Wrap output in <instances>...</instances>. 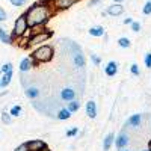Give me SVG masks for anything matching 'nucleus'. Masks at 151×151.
Wrapping results in <instances>:
<instances>
[{"instance_id":"ddd939ff","label":"nucleus","mask_w":151,"mask_h":151,"mask_svg":"<svg viewBox=\"0 0 151 151\" xmlns=\"http://www.w3.org/2000/svg\"><path fill=\"white\" fill-rule=\"evenodd\" d=\"M0 41H2L3 44H12V42H14L12 36H11V35H8V33H6V30H5V29H2V27H0Z\"/></svg>"},{"instance_id":"dca6fc26","label":"nucleus","mask_w":151,"mask_h":151,"mask_svg":"<svg viewBox=\"0 0 151 151\" xmlns=\"http://www.w3.org/2000/svg\"><path fill=\"white\" fill-rule=\"evenodd\" d=\"M89 35L91 36H103L104 35V29L101 27V26H95V27H91L89 29Z\"/></svg>"},{"instance_id":"423d86ee","label":"nucleus","mask_w":151,"mask_h":151,"mask_svg":"<svg viewBox=\"0 0 151 151\" xmlns=\"http://www.w3.org/2000/svg\"><path fill=\"white\" fill-rule=\"evenodd\" d=\"M26 144H27L29 151H40V150H42V148L47 147V144L44 141H40V139H33V141H29Z\"/></svg>"},{"instance_id":"a19ab883","label":"nucleus","mask_w":151,"mask_h":151,"mask_svg":"<svg viewBox=\"0 0 151 151\" xmlns=\"http://www.w3.org/2000/svg\"><path fill=\"white\" fill-rule=\"evenodd\" d=\"M0 88H2V82H0Z\"/></svg>"},{"instance_id":"7c9ffc66","label":"nucleus","mask_w":151,"mask_h":151,"mask_svg":"<svg viewBox=\"0 0 151 151\" xmlns=\"http://www.w3.org/2000/svg\"><path fill=\"white\" fill-rule=\"evenodd\" d=\"M15 151H29L27 144H21L20 147H17V148H15Z\"/></svg>"},{"instance_id":"f257e3e1","label":"nucleus","mask_w":151,"mask_h":151,"mask_svg":"<svg viewBox=\"0 0 151 151\" xmlns=\"http://www.w3.org/2000/svg\"><path fill=\"white\" fill-rule=\"evenodd\" d=\"M26 20L29 24V29L38 27V26H44L50 18V9L45 3H35L32 5L26 14Z\"/></svg>"},{"instance_id":"b1692460","label":"nucleus","mask_w":151,"mask_h":151,"mask_svg":"<svg viewBox=\"0 0 151 151\" xmlns=\"http://www.w3.org/2000/svg\"><path fill=\"white\" fill-rule=\"evenodd\" d=\"M2 121H3L5 124H11V121H12V116L9 115L8 112H3V113H2Z\"/></svg>"},{"instance_id":"6e6552de","label":"nucleus","mask_w":151,"mask_h":151,"mask_svg":"<svg viewBox=\"0 0 151 151\" xmlns=\"http://www.w3.org/2000/svg\"><path fill=\"white\" fill-rule=\"evenodd\" d=\"M35 64H36V62H35L32 58H24V59L20 62V70H21L23 73H24V71H29Z\"/></svg>"},{"instance_id":"20e7f679","label":"nucleus","mask_w":151,"mask_h":151,"mask_svg":"<svg viewBox=\"0 0 151 151\" xmlns=\"http://www.w3.org/2000/svg\"><path fill=\"white\" fill-rule=\"evenodd\" d=\"M52 32H47V30H38L36 33H32L29 36V47L30 45H38V44H42L45 41H48V38H52Z\"/></svg>"},{"instance_id":"0eeeda50","label":"nucleus","mask_w":151,"mask_h":151,"mask_svg":"<svg viewBox=\"0 0 151 151\" xmlns=\"http://www.w3.org/2000/svg\"><path fill=\"white\" fill-rule=\"evenodd\" d=\"M122 12H124V6L121 3H113L107 8V14L112 15V17H118V15L122 14Z\"/></svg>"},{"instance_id":"a878e982","label":"nucleus","mask_w":151,"mask_h":151,"mask_svg":"<svg viewBox=\"0 0 151 151\" xmlns=\"http://www.w3.org/2000/svg\"><path fill=\"white\" fill-rule=\"evenodd\" d=\"M130 26H132V30H133V32H139V30H141V24L137 23V21H132Z\"/></svg>"},{"instance_id":"cd10ccee","label":"nucleus","mask_w":151,"mask_h":151,"mask_svg":"<svg viewBox=\"0 0 151 151\" xmlns=\"http://www.w3.org/2000/svg\"><path fill=\"white\" fill-rule=\"evenodd\" d=\"M9 2L14 5V6H23L24 3L27 2V0H9Z\"/></svg>"},{"instance_id":"2eb2a0df","label":"nucleus","mask_w":151,"mask_h":151,"mask_svg":"<svg viewBox=\"0 0 151 151\" xmlns=\"http://www.w3.org/2000/svg\"><path fill=\"white\" fill-rule=\"evenodd\" d=\"M12 74H14V73H12V70H9V71L3 73V77H2V80H0V82H2V86H3V88H5V86H8V85L11 83Z\"/></svg>"},{"instance_id":"2f4dec72","label":"nucleus","mask_w":151,"mask_h":151,"mask_svg":"<svg viewBox=\"0 0 151 151\" xmlns=\"http://www.w3.org/2000/svg\"><path fill=\"white\" fill-rule=\"evenodd\" d=\"M91 59H92V62H94L95 65H98L100 62H101V59H100L98 56H95V55H91Z\"/></svg>"},{"instance_id":"5701e85b","label":"nucleus","mask_w":151,"mask_h":151,"mask_svg":"<svg viewBox=\"0 0 151 151\" xmlns=\"http://www.w3.org/2000/svg\"><path fill=\"white\" fill-rule=\"evenodd\" d=\"M20 113H21V107H20V106H14V107L11 109L9 115H11V116H20Z\"/></svg>"},{"instance_id":"a211bd4d","label":"nucleus","mask_w":151,"mask_h":151,"mask_svg":"<svg viewBox=\"0 0 151 151\" xmlns=\"http://www.w3.org/2000/svg\"><path fill=\"white\" fill-rule=\"evenodd\" d=\"M141 115L139 113H136V115H133L130 119H129V125H132V127H139V124H141Z\"/></svg>"},{"instance_id":"f03ea898","label":"nucleus","mask_w":151,"mask_h":151,"mask_svg":"<svg viewBox=\"0 0 151 151\" xmlns=\"http://www.w3.org/2000/svg\"><path fill=\"white\" fill-rule=\"evenodd\" d=\"M53 48L50 47V45H41V47H38L35 52L32 53V59L35 62H50L53 59Z\"/></svg>"},{"instance_id":"393cba45","label":"nucleus","mask_w":151,"mask_h":151,"mask_svg":"<svg viewBox=\"0 0 151 151\" xmlns=\"http://www.w3.org/2000/svg\"><path fill=\"white\" fill-rule=\"evenodd\" d=\"M142 12H144V15H150V14H151V2H147V3H145Z\"/></svg>"},{"instance_id":"9d476101","label":"nucleus","mask_w":151,"mask_h":151,"mask_svg":"<svg viewBox=\"0 0 151 151\" xmlns=\"http://www.w3.org/2000/svg\"><path fill=\"white\" fill-rule=\"evenodd\" d=\"M115 142H116V148L121 151L125 145L129 144V137H127V134H124V133H119V136L115 139Z\"/></svg>"},{"instance_id":"4c0bfd02","label":"nucleus","mask_w":151,"mask_h":151,"mask_svg":"<svg viewBox=\"0 0 151 151\" xmlns=\"http://www.w3.org/2000/svg\"><path fill=\"white\" fill-rule=\"evenodd\" d=\"M40 151H50V150H48V147H45V148H42V150H40Z\"/></svg>"},{"instance_id":"58836bf2","label":"nucleus","mask_w":151,"mask_h":151,"mask_svg":"<svg viewBox=\"0 0 151 151\" xmlns=\"http://www.w3.org/2000/svg\"><path fill=\"white\" fill-rule=\"evenodd\" d=\"M148 150H150V151H151V141H150V142H148Z\"/></svg>"},{"instance_id":"4468645a","label":"nucleus","mask_w":151,"mask_h":151,"mask_svg":"<svg viewBox=\"0 0 151 151\" xmlns=\"http://www.w3.org/2000/svg\"><path fill=\"white\" fill-rule=\"evenodd\" d=\"M74 64H76V67H79V68H82V67H85V58L82 56V53L80 52H77L74 55Z\"/></svg>"},{"instance_id":"f8f14e48","label":"nucleus","mask_w":151,"mask_h":151,"mask_svg":"<svg viewBox=\"0 0 151 151\" xmlns=\"http://www.w3.org/2000/svg\"><path fill=\"white\" fill-rule=\"evenodd\" d=\"M104 73L109 76V77H112V76H115L116 73H118V65H116V62H109V64L106 65V70H104Z\"/></svg>"},{"instance_id":"c756f323","label":"nucleus","mask_w":151,"mask_h":151,"mask_svg":"<svg viewBox=\"0 0 151 151\" xmlns=\"http://www.w3.org/2000/svg\"><path fill=\"white\" fill-rule=\"evenodd\" d=\"M9 70H12V64H9V62H8V64H5V65L2 67V70H0V71L6 73V71H9Z\"/></svg>"},{"instance_id":"aec40b11","label":"nucleus","mask_w":151,"mask_h":151,"mask_svg":"<svg viewBox=\"0 0 151 151\" xmlns=\"http://www.w3.org/2000/svg\"><path fill=\"white\" fill-rule=\"evenodd\" d=\"M26 95L29 98H36L38 95H40V91H38L36 88H27V89H26Z\"/></svg>"},{"instance_id":"9b49d317","label":"nucleus","mask_w":151,"mask_h":151,"mask_svg":"<svg viewBox=\"0 0 151 151\" xmlns=\"http://www.w3.org/2000/svg\"><path fill=\"white\" fill-rule=\"evenodd\" d=\"M60 98L65 100V101H71V100L76 98V92L74 89H71V88H67V89H64L60 92Z\"/></svg>"},{"instance_id":"f704fd0d","label":"nucleus","mask_w":151,"mask_h":151,"mask_svg":"<svg viewBox=\"0 0 151 151\" xmlns=\"http://www.w3.org/2000/svg\"><path fill=\"white\" fill-rule=\"evenodd\" d=\"M101 0H91L89 2V6H94V5H97V3H100Z\"/></svg>"},{"instance_id":"1a4fd4ad","label":"nucleus","mask_w":151,"mask_h":151,"mask_svg":"<svg viewBox=\"0 0 151 151\" xmlns=\"http://www.w3.org/2000/svg\"><path fill=\"white\" fill-rule=\"evenodd\" d=\"M86 113H88V116L89 118H95L97 116V104H95V101H88L86 103Z\"/></svg>"},{"instance_id":"79ce46f5","label":"nucleus","mask_w":151,"mask_h":151,"mask_svg":"<svg viewBox=\"0 0 151 151\" xmlns=\"http://www.w3.org/2000/svg\"><path fill=\"white\" fill-rule=\"evenodd\" d=\"M144 151H145V150H144ZM147 151H150V150H147Z\"/></svg>"},{"instance_id":"ea45409f","label":"nucleus","mask_w":151,"mask_h":151,"mask_svg":"<svg viewBox=\"0 0 151 151\" xmlns=\"http://www.w3.org/2000/svg\"><path fill=\"white\" fill-rule=\"evenodd\" d=\"M42 2H53V0H42Z\"/></svg>"},{"instance_id":"39448f33","label":"nucleus","mask_w":151,"mask_h":151,"mask_svg":"<svg viewBox=\"0 0 151 151\" xmlns=\"http://www.w3.org/2000/svg\"><path fill=\"white\" fill-rule=\"evenodd\" d=\"M79 0H53V6L58 11H65L68 8H71L74 3H77Z\"/></svg>"},{"instance_id":"4be33fe9","label":"nucleus","mask_w":151,"mask_h":151,"mask_svg":"<svg viewBox=\"0 0 151 151\" xmlns=\"http://www.w3.org/2000/svg\"><path fill=\"white\" fill-rule=\"evenodd\" d=\"M118 44H119V47H122V48H129V47H130V40H129V38H119Z\"/></svg>"},{"instance_id":"7ed1b4c3","label":"nucleus","mask_w":151,"mask_h":151,"mask_svg":"<svg viewBox=\"0 0 151 151\" xmlns=\"http://www.w3.org/2000/svg\"><path fill=\"white\" fill-rule=\"evenodd\" d=\"M29 30V24H27V20H26V15H20L17 20H15V24H14V30H12V40H17V38L20 36H24V33H26Z\"/></svg>"},{"instance_id":"72a5a7b5","label":"nucleus","mask_w":151,"mask_h":151,"mask_svg":"<svg viewBox=\"0 0 151 151\" xmlns=\"http://www.w3.org/2000/svg\"><path fill=\"white\" fill-rule=\"evenodd\" d=\"M5 20H6V12L0 8V21H5Z\"/></svg>"},{"instance_id":"bb28decb","label":"nucleus","mask_w":151,"mask_h":151,"mask_svg":"<svg viewBox=\"0 0 151 151\" xmlns=\"http://www.w3.org/2000/svg\"><path fill=\"white\" fill-rule=\"evenodd\" d=\"M144 60H145V67L147 68H151V53H147L145 58H144Z\"/></svg>"},{"instance_id":"473e14b6","label":"nucleus","mask_w":151,"mask_h":151,"mask_svg":"<svg viewBox=\"0 0 151 151\" xmlns=\"http://www.w3.org/2000/svg\"><path fill=\"white\" fill-rule=\"evenodd\" d=\"M74 134H77V129H71V130L67 132V136H68V137H71V136H74Z\"/></svg>"},{"instance_id":"c9c22d12","label":"nucleus","mask_w":151,"mask_h":151,"mask_svg":"<svg viewBox=\"0 0 151 151\" xmlns=\"http://www.w3.org/2000/svg\"><path fill=\"white\" fill-rule=\"evenodd\" d=\"M132 21H133L132 18H125V20H124V23H125V24H130Z\"/></svg>"},{"instance_id":"412c9836","label":"nucleus","mask_w":151,"mask_h":151,"mask_svg":"<svg viewBox=\"0 0 151 151\" xmlns=\"http://www.w3.org/2000/svg\"><path fill=\"white\" fill-rule=\"evenodd\" d=\"M79 106H80L79 101H76V100H71V101L68 103V107H67V109H68L70 112H76V110L79 109Z\"/></svg>"},{"instance_id":"c85d7f7f","label":"nucleus","mask_w":151,"mask_h":151,"mask_svg":"<svg viewBox=\"0 0 151 151\" xmlns=\"http://www.w3.org/2000/svg\"><path fill=\"white\" fill-rule=\"evenodd\" d=\"M130 71H132L134 76H139V68H137V65H136V64H133V65L130 67Z\"/></svg>"},{"instance_id":"6ab92c4d","label":"nucleus","mask_w":151,"mask_h":151,"mask_svg":"<svg viewBox=\"0 0 151 151\" xmlns=\"http://www.w3.org/2000/svg\"><path fill=\"white\" fill-rule=\"evenodd\" d=\"M70 116H71V112H70L68 109H60V110L58 112V118H59V119H62V121L68 119Z\"/></svg>"},{"instance_id":"e433bc0d","label":"nucleus","mask_w":151,"mask_h":151,"mask_svg":"<svg viewBox=\"0 0 151 151\" xmlns=\"http://www.w3.org/2000/svg\"><path fill=\"white\" fill-rule=\"evenodd\" d=\"M113 2H115V3H122L124 0H113Z\"/></svg>"},{"instance_id":"f3484780","label":"nucleus","mask_w":151,"mask_h":151,"mask_svg":"<svg viewBox=\"0 0 151 151\" xmlns=\"http://www.w3.org/2000/svg\"><path fill=\"white\" fill-rule=\"evenodd\" d=\"M112 144H113V133H109V134L104 137V144H103L104 151H109L110 147H112Z\"/></svg>"}]
</instances>
